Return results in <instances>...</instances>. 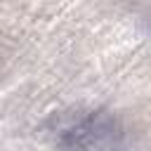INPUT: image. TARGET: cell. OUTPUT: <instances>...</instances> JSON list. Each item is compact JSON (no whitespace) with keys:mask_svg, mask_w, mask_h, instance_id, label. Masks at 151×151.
<instances>
[{"mask_svg":"<svg viewBox=\"0 0 151 151\" xmlns=\"http://www.w3.org/2000/svg\"><path fill=\"white\" fill-rule=\"evenodd\" d=\"M120 130L106 113H85L61 130V144L73 151H113L118 146Z\"/></svg>","mask_w":151,"mask_h":151,"instance_id":"obj_1","label":"cell"}]
</instances>
